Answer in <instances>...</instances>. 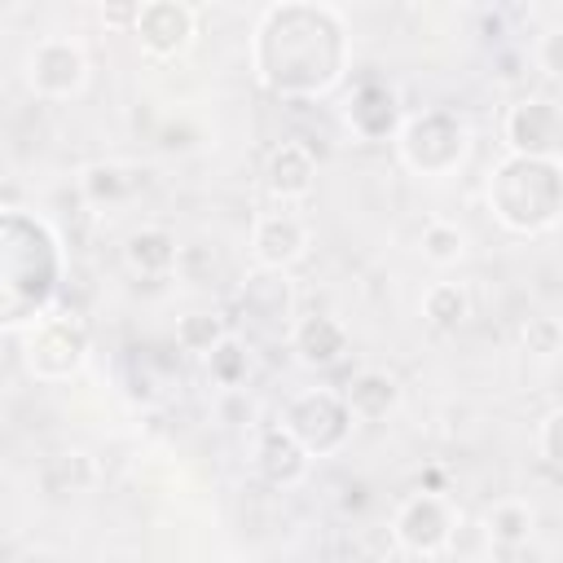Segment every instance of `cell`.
Here are the masks:
<instances>
[{"instance_id":"22","label":"cell","mask_w":563,"mask_h":563,"mask_svg":"<svg viewBox=\"0 0 563 563\" xmlns=\"http://www.w3.org/2000/svg\"><path fill=\"white\" fill-rule=\"evenodd\" d=\"M79 194L84 202L92 207H110V202H123L132 194V172L123 163H88L79 172Z\"/></svg>"},{"instance_id":"27","label":"cell","mask_w":563,"mask_h":563,"mask_svg":"<svg viewBox=\"0 0 563 563\" xmlns=\"http://www.w3.org/2000/svg\"><path fill=\"white\" fill-rule=\"evenodd\" d=\"M220 273V260L207 242H185L180 246V264H176V277L189 282V286H211Z\"/></svg>"},{"instance_id":"7","label":"cell","mask_w":563,"mask_h":563,"mask_svg":"<svg viewBox=\"0 0 563 563\" xmlns=\"http://www.w3.org/2000/svg\"><path fill=\"white\" fill-rule=\"evenodd\" d=\"M453 537H457V510L444 493L418 488L391 515V541L413 559H440L444 550H453Z\"/></svg>"},{"instance_id":"10","label":"cell","mask_w":563,"mask_h":563,"mask_svg":"<svg viewBox=\"0 0 563 563\" xmlns=\"http://www.w3.org/2000/svg\"><path fill=\"white\" fill-rule=\"evenodd\" d=\"M132 40L150 62H176L198 40V9L185 0H141Z\"/></svg>"},{"instance_id":"2","label":"cell","mask_w":563,"mask_h":563,"mask_svg":"<svg viewBox=\"0 0 563 563\" xmlns=\"http://www.w3.org/2000/svg\"><path fill=\"white\" fill-rule=\"evenodd\" d=\"M66 282V246L44 216L9 207L0 220V325L22 334L57 308Z\"/></svg>"},{"instance_id":"26","label":"cell","mask_w":563,"mask_h":563,"mask_svg":"<svg viewBox=\"0 0 563 563\" xmlns=\"http://www.w3.org/2000/svg\"><path fill=\"white\" fill-rule=\"evenodd\" d=\"M92 484V462L84 453H57L44 466V488L48 493H84Z\"/></svg>"},{"instance_id":"5","label":"cell","mask_w":563,"mask_h":563,"mask_svg":"<svg viewBox=\"0 0 563 563\" xmlns=\"http://www.w3.org/2000/svg\"><path fill=\"white\" fill-rule=\"evenodd\" d=\"M92 352V330L79 308H53L22 330V365L35 383H66L84 369Z\"/></svg>"},{"instance_id":"29","label":"cell","mask_w":563,"mask_h":563,"mask_svg":"<svg viewBox=\"0 0 563 563\" xmlns=\"http://www.w3.org/2000/svg\"><path fill=\"white\" fill-rule=\"evenodd\" d=\"M537 449L550 466H563V409H550L537 422Z\"/></svg>"},{"instance_id":"18","label":"cell","mask_w":563,"mask_h":563,"mask_svg":"<svg viewBox=\"0 0 563 563\" xmlns=\"http://www.w3.org/2000/svg\"><path fill=\"white\" fill-rule=\"evenodd\" d=\"M242 312L264 321V325H282V321H295L290 308H295V295H290V277L286 273H268V268H255L246 282H242Z\"/></svg>"},{"instance_id":"19","label":"cell","mask_w":563,"mask_h":563,"mask_svg":"<svg viewBox=\"0 0 563 563\" xmlns=\"http://www.w3.org/2000/svg\"><path fill=\"white\" fill-rule=\"evenodd\" d=\"M532 528H537V515H532V506L523 497H497L484 510V532L493 537V545H506V550L528 545Z\"/></svg>"},{"instance_id":"13","label":"cell","mask_w":563,"mask_h":563,"mask_svg":"<svg viewBox=\"0 0 563 563\" xmlns=\"http://www.w3.org/2000/svg\"><path fill=\"white\" fill-rule=\"evenodd\" d=\"M290 352L303 369H334L352 352V334L334 312H303L290 321Z\"/></svg>"},{"instance_id":"17","label":"cell","mask_w":563,"mask_h":563,"mask_svg":"<svg viewBox=\"0 0 563 563\" xmlns=\"http://www.w3.org/2000/svg\"><path fill=\"white\" fill-rule=\"evenodd\" d=\"M339 391H343L356 422H383L400 405V378L383 365H361Z\"/></svg>"},{"instance_id":"23","label":"cell","mask_w":563,"mask_h":563,"mask_svg":"<svg viewBox=\"0 0 563 563\" xmlns=\"http://www.w3.org/2000/svg\"><path fill=\"white\" fill-rule=\"evenodd\" d=\"M246 374H251V347H246L238 334H229V339L207 356V383L220 387V391H238V387L246 383Z\"/></svg>"},{"instance_id":"16","label":"cell","mask_w":563,"mask_h":563,"mask_svg":"<svg viewBox=\"0 0 563 563\" xmlns=\"http://www.w3.org/2000/svg\"><path fill=\"white\" fill-rule=\"evenodd\" d=\"M180 246H185V242H176L172 229H163V224H141V229L128 233V242H123V264H128V273L141 277V282H167V277H176Z\"/></svg>"},{"instance_id":"14","label":"cell","mask_w":563,"mask_h":563,"mask_svg":"<svg viewBox=\"0 0 563 563\" xmlns=\"http://www.w3.org/2000/svg\"><path fill=\"white\" fill-rule=\"evenodd\" d=\"M343 119H347L356 141H396V132L405 123L400 97L378 79H365V84L352 88V97L343 106Z\"/></svg>"},{"instance_id":"4","label":"cell","mask_w":563,"mask_h":563,"mask_svg":"<svg viewBox=\"0 0 563 563\" xmlns=\"http://www.w3.org/2000/svg\"><path fill=\"white\" fill-rule=\"evenodd\" d=\"M471 154V128L466 119H457L453 110H418L405 114L400 132H396V158L405 172L422 176V180H444L453 176Z\"/></svg>"},{"instance_id":"28","label":"cell","mask_w":563,"mask_h":563,"mask_svg":"<svg viewBox=\"0 0 563 563\" xmlns=\"http://www.w3.org/2000/svg\"><path fill=\"white\" fill-rule=\"evenodd\" d=\"M532 62H537L550 79L563 84V26H550V31L537 35V44H532Z\"/></svg>"},{"instance_id":"15","label":"cell","mask_w":563,"mask_h":563,"mask_svg":"<svg viewBox=\"0 0 563 563\" xmlns=\"http://www.w3.org/2000/svg\"><path fill=\"white\" fill-rule=\"evenodd\" d=\"M251 462H255L260 479L273 484V488H295V484H303L308 471H312L308 449H303L282 422H273V427H264V431L255 435V453H251Z\"/></svg>"},{"instance_id":"24","label":"cell","mask_w":563,"mask_h":563,"mask_svg":"<svg viewBox=\"0 0 563 563\" xmlns=\"http://www.w3.org/2000/svg\"><path fill=\"white\" fill-rule=\"evenodd\" d=\"M418 246H422V260L435 264V268H449L466 255V233L453 224V220H427L422 233H418Z\"/></svg>"},{"instance_id":"21","label":"cell","mask_w":563,"mask_h":563,"mask_svg":"<svg viewBox=\"0 0 563 563\" xmlns=\"http://www.w3.org/2000/svg\"><path fill=\"white\" fill-rule=\"evenodd\" d=\"M229 334H233V330L224 325V317H220V312H207V308H194V312L176 317V330H172L176 347L189 352V356H202V361H207Z\"/></svg>"},{"instance_id":"12","label":"cell","mask_w":563,"mask_h":563,"mask_svg":"<svg viewBox=\"0 0 563 563\" xmlns=\"http://www.w3.org/2000/svg\"><path fill=\"white\" fill-rule=\"evenodd\" d=\"M260 185H264V194H268L277 207L303 202V198L312 194V185H317V154H312L303 141H277V145L264 154Z\"/></svg>"},{"instance_id":"9","label":"cell","mask_w":563,"mask_h":563,"mask_svg":"<svg viewBox=\"0 0 563 563\" xmlns=\"http://www.w3.org/2000/svg\"><path fill=\"white\" fill-rule=\"evenodd\" d=\"M88 84V53L70 35H40L26 48V88L40 101H70Z\"/></svg>"},{"instance_id":"6","label":"cell","mask_w":563,"mask_h":563,"mask_svg":"<svg viewBox=\"0 0 563 563\" xmlns=\"http://www.w3.org/2000/svg\"><path fill=\"white\" fill-rule=\"evenodd\" d=\"M282 427L308 449V457H334L352 440L356 418L339 387H303L286 400Z\"/></svg>"},{"instance_id":"20","label":"cell","mask_w":563,"mask_h":563,"mask_svg":"<svg viewBox=\"0 0 563 563\" xmlns=\"http://www.w3.org/2000/svg\"><path fill=\"white\" fill-rule=\"evenodd\" d=\"M422 321L431 325V330H440V334H453L466 317H471V295L457 286V282H431L427 290H422Z\"/></svg>"},{"instance_id":"8","label":"cell","mask_w":563,"mask_h":563,"mask_svg":"<svg viewBox=\"0 0 563 563\" xmlns=\"http://www.w3.org/2000/svg\"><path fill=\"white\" fill-rule=\"evenodd\" d=\"M501 145L519 158L563 163V101L541 92L515 97L501 114Z\"/></svg>"},{"instance_id":"11","label":"cell","mask_w":563,"mask_h":563,"mask_svg":"<svg viewBox=\"0 0 563 563\" xmlns=\"http://www.w3.org/2000/svg\"><path fill=\"white\" fill-rule=\"evenodd\" d=\"M308 246H312V233H308V220L295 207L260 211L255 224H251V260H255V268L290 273L308 255Z\"/></svg>"},{"instance_id":"3","label":"cell","mask_w":563,"mask_h":563,"mask_svg":"<svg viewBox=\"0 0 563 563\" xmlns=\"http://www.w3.org/2000/svg\"><path fill=\"white\" fill-rule=\"evenodd\" d=\"M484 202L488 216L515 238L550 233L563 220V163L501 154L488 167Z\"/></svg>"},{"instance_id":"25","label":"cell","mask_w":563,"mask_h":563,"mask_svg":"<svg viewBox=\"0 0 563 563\" xmlns=\"http://www.w3.org/2000/svg\"><path fill=\"white\" fill-rule=\"evenodd\" d=\"M519 347H523L528 356H537V361L563 356V321H559V317H545V312L523 317V321H519Z\"/></svg>"},{"instance_id":"1","label":"cell","mask_w":563,"mask_h":563,"mask_svg":"<svg viewBox=\"0 0 563 563\" xmlns=\"http://www.w3.org/2000/svg\"><path fill=\"white\" fill-rule=\"evenodd\" d=\"M352 66L347 18L334 4H264L251 26V75L282 101H312L343 84Z\"/></svg>"},{"instance_id":"30","label":"cell","mask_w":563,"mask_h":563,"mask_svg":"<svg viewBox=\"0 0 563 563\" xmlns=\"http://www.w3.org/2000/svg\"><path fill=\"white\" fill-rule=\"evenodd\" d=\"M97 13H101V22H106L110 31H128V35H132L136 13H141V0H128V4H101Z\"/></svg>"}]
</instances>
